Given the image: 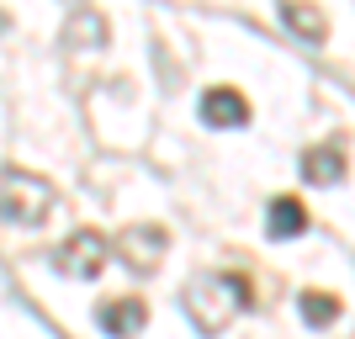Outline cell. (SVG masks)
Listing matches in <instances>:
<instances>
[{
	"label": "cell",
	"instance_id": "obj_9",
	"mask_svg": "<svg viewBox=\"0 0 355 339\" xmlns=\"http://www.w3.org/2000/svg\"><path fill=\"white\" fill-rule=\"evenodd\" d=\"M282 21L297 37H308V43H324V32H329V21L318 11H308V6H282Z\"/></svg>",
	"mask_w": 355,
	"mask_h": 339
},
{
	"label": "cell",
	"instance_id": "obj_1",
	"mask_svg": "<svg viewBox=\"0 0 355 339\" xmlns=\"http://www.w3.org/2000/svg\"><path fill=\"white\" fill-rule=\"evenodd\" d=\"M234 308H250V281L244 276H234V270H202V276H191L186 313H191V324L202 334H218L234 318Z\"/></svg>",
	"mask_w": 355,
	"mask_h": 339
},
{
	"label": "cell",
	"instance_id": "obj_4",
	"mask_svg": "<svg viewBox=\"0 0 355 339\" xmlns=\"http://www.w3.org/2000/svg\"><path fill=\"white\" fill-rule=\"evenodd\" d=\"M164 244H170L164 228L138 223V228H128V234L117 238V254L128 260V270H154V266H159V254H164Z\"/></svg>",
	"mask_w": 355,
	"mask_h": 339
},
{
	"label": "cell",
	"instance_id": "obj_5",
	"mask_svg": "<svg viewBox=\"0 0 355 339\" xmlns=\"http://www.w3.org/2000/svg\"><path fill=\"white\" fill-rule=\"evenodd\" d=\"M96 324H101L112 339H138V329L148 324V302H138V297L101 302V308H96Z\"/></svg>",
	"mask_w": 355,
	"mask_h": 339
},
{
	"label": "cell",
	"instance_id": "obj_2",
	"mask_svg": "<svg viewBox=\"0 0 355 339\" xmlns=\"http://www.w3.org/2000/svg\"><path fill=\"white\" fill-rule=\"evenodd\" d=\"M53 202H59V191L32 170H6L0 175V218L6 223H43L53 212Z\"/></svg>",
	"mask_w": 355,
	"mask_h": 339
},
{
	"label": "cell",
	"instance_id": "obj_6",
	"mask_svg": "<svg viewBox=\"0 0 355 339\" xmlns=\"http://www.w3.org/2000/svg\"><path fill=\"white\" fill-rule=\"evenodd\" d=\"M202 122H207V128H244V122H250V101H244L234 85H212L207 96H202Z\"/></svg>",
	"mask_w": 355,
	"mask_h": 339
},
{
	"label": "cell",
	"instance_id": "obj_8",
	"mask_svg": "<svg viewBox=\"0 0 355 339\" xmlns=\"http://www.w3.org/2000/svg\"><path fill=\"white\" fill-rule=\"evenodd\" d=\"M266 228H270V238H297L308 228V207L297 202V196H276L270 212H266Z\"/></svg>",
	"mask_w": 355,
	"mask_h": 339
},
{
	"label": "cell",
	"instance_id": "obj_7",
	"mask_svg": "<svg viewBox=\"0 0 355 339\" xmlns=\"http://www.w3.org/2000/svg\"><path fill=\"white\" fill-rule=\"evenodd\" d=\"M340 175H345V144H340V138H329V144H318V148L302 154V180H313V186H334Z\"/></svg>",
	"mask_w": 355,
	"mask_h": 339
},
{
	"label": "cell",
	"instance_id": "obj_3",
	"mask_svg": "<svg viewBox=\"0 0 355 339\" xmlns=\"http://www.w3.org/2000/svg\"><path fill=\"white\" fill-rule=\"evenodd\" d=\"M53 270L59 276H74V281H90L106 270V238L90 234V228H80L74 238H64L59 250H53Z\"/></svg>",
	"mask_w": 355,
	"mask_h": 339
},
{
	"label": "cell",
	"instance_id": "obj_10",
	"mask_svg": "<svg viewBox=\"0 0 355 339\" xmlns=\"http://www.w3.org/2000/svg\"><path fill=\"white\" fill-rule=\"evenodd\" d=\"M302 318L324 329V324H334V318H340V302H334L329 292H302Z\"/></svg>",
	"mask_w": 355,
	"mask_h": 339
}]
</instances>
